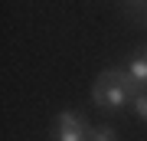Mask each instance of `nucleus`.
<instances>
[{
    "mask_svg": "<svg viewBox=\"0 0 147 141\" xmlns=\"http://www.w3.org/2000/svg\"><path fill=\"white\" fill-rule=\"evenodd\" d=\"M56 141H88L85 135V121L72 112H62L59 115V125H56Z\"/></svg>",
    "mask_w": 147,
    "mask_h": 141,
    "instance_id": "f03ea898",
    "label": "nucleus"
},
{
    "mask_svg": "<svg viewBox=\"0 0 147 141\" xmlns=\"http://www.w3.org/2000/svg\"><path fill=\"white\" fill-rule=\"evenodd\" d=\"M127 76L134 79V85H147V56H137L127 66Z\"/></svg>",
    "mask_w": 147,
    "mask_h": 141,
    "instance_id": "7ed1b4c3",
    "label": "nucleus"
},
{
    "mask_svg": "<svg viewBox=\"0 0 147 141\" xmlns=\"http://www.w3.org/2000/svg\"><path fill=\"white\" fill-rule=\"evenodd\" d=\"M88 141H118V138H115V131H111V128H101V131H95Z\"/></svg>",
    "mask_w": 147,
    "mask_h": 141,
    "instance_id": "39448f33",
    "label": "nucleus"
},
{
    "mask_svg": "<svg viewBox=\"0 0 147 141\" xmlns=\"http://www.w3.org/2000/svg\"><path fill=\"white\" fill-rule=\"evenodd\" d=\"M92 99L98 102L101 108H108V112H121L127 102H134V79L127 72L111 69V72H105L98 82H95Z\"/></svg>",
    "mask_w": 147,
    "mask_h": 141,
    "instance_id": "f257e3e1",
    "label": "nucleus"
},
{
    "mask_svg": "<svg viewBox=\"0 0 147 141\" xmlns=\"http://www.w3.org/2000/svg\"><path fill=\"white\" fill-rule=\"evenodd\" d=\"M134 112L147 121V95H134Z\"/></svg>",
    "mask_w": 147,
    "mask_h": 141,
    "instance_id": "20e7f679",
    "label": "nucleus"
}]
</instances>
